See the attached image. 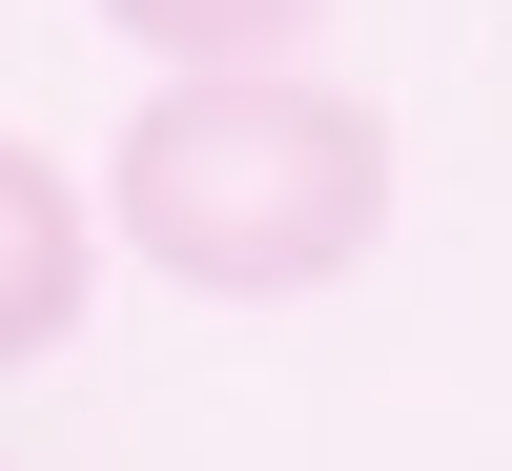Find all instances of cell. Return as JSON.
Returning <instances> with one entry per match:
<instances>
[{
	"mask_svg": "<svg viewBox=\"0 0 512 471\" xmlns=\"http://www.w3.org/2000/svg\"><path fill=\"white\" fill-rule=\"evenodd\" d=\"M144 62H308V21L328 0H103Z\"/></svg>",
	"mask_w": 512,
	"mask_h": 471,
	"instance_id": "obj_3",
	"label": "cell"
},
{
	"mask_svg": "<svg viewBox=\"0 0 512 471\" xmlns=\"http://www.w3.org/2000/svg\"><path fill=\"white\" fill-rule=\"evenodd\" d=\"M82 287H103V205L0 123V390H21L41 349H82Z\"/></svg>",
	"mask_w": 512,
	"mask_h": 471,
	"instance_id": "obj_2",
	"label": "cell"
},
{
	"mask_svg": "<svg viewBox=\"0 0 512 471\" xmlns=\"http://www.w3.org/2000/svg\"><path fill=\"white\" fill-rule=\"evenodd\" d=\"M123 246L205 308H287V287H349L390 246V123L308 62H164V103L103 164Z\"/></svg>",
	"mask_w": 512,
	"mask_h": 471,
	"instance_id": "obj_1",
	"label": "cell"
}]
</instances>
